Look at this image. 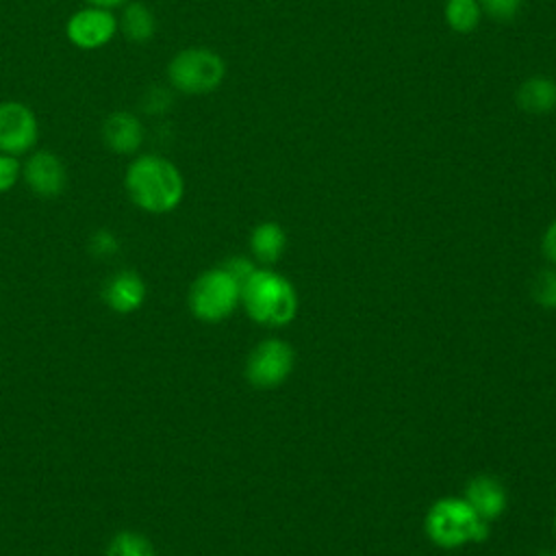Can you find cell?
Masks as SVG:
<instances>
[{"label": "cell", "instance_id": "obj_1", "mask_svg": "<svg viewBox=\"0 0 556 556\" xmlns=\"http://www.w3.org/2000/svg\"><path fill=\"white\" fill-rule=\"evenodd\" d=\"M124 187L135 206L146 213H169L185 195L180 169L161 154L135 156L124 174Z\"/></svg>", "mask_w": 556, "mask_h": 556}, {"label": "cell", "instance_id": "obj_2", "mask_svg": "<svg viewBox=\"0 0 556 556\" xmlns=\"http://www.w3.org/2000/svg\"><path fill=\"white\" fill-rule=\"evenodd\" d=\"M239 300L254 321L267 326L289 324L298 308L293 287L271 269H254L252 276L241 285Z\"/></svg>", "mask_w": 556, "mask_h": 556}, {"label": "cell", "instance_id": "obj_3", "mask_svg": "<svg viewBox=\"0 0 556 556\" xmlns=\"http://www.w3.org/2000/svg\"><path fill=\"white\" fill-rule=\"evenodd\" d=\"M224 76L226 63L211 48H182L167 63L169 87L187 96H204L215 91Z\"/></svg>", "mask_w": 556, "mask_h": 556}, {"label": "cell", "instance_id": "obj_4", "mask_svg": "<svg viewBox=\"0 0 556 556\" xmlns=\"http://www.w3.org/2000/svg\"><path fill=\"white\" fill-rule=\"evenodd\" d=\"M426 532L441 547H458L471 541H482L489 534V526L465 500L445 497L428 510Z\"/></svg>", "mask_w": 556, "mask_h": 556}, {"label": "cell", "instance_id": "obj_5", "mask_svg": "<svg viewBox=\"0 0 556 556\" xmlns=\"http://www.w3.org/2000/svg\"><path fill=\"white\" fill-rule=\"evenodd\" d=\"M241 298L239 282L222 267L202 274L189 293V306L202 321H219L228 317Z\"/></svg>", "mask_w": 556, "mask_h": 556}, {"label": "cell", "instance_id": "obj_6", "mask_svg": "<svg viewBox=\"0 0 556 556\" xmlns=\"http://www.w3.org/2000/svg\"><path fill=\"white\" fill-rule=\"evenodd\" d=\"M119 33V20L111 9L85 4L65 22V37L78 50H100Z\"/></svg>", "mask_w": 556, "mask_h": 556}, {"label": "cell", "instance_id": "obj_7", "mask_svg": "<svg viewBox=\"0 0 556 556\" xmlns=\"http://www.w3.org/2000/svg\"><path fill=\"white\" fill-rule=\"evenodd\" d=\"M39 139V119L35 111L20 100L0 102V152L20 156L33 152Z\"/></svg>", "mask_w": 556, "mask_h": 556}, {"label": "cell", "instance_id": "obj_8", "mask_svg": "<svg viewBox=\"0 0 556 556\" xmlns=\"http://www.w3.org/2000/svg\"><path fill=\"white\" fill-rule=\"evenodd\" d=\"M293 367V350L280 339H267L258 343L248 363L245 376L256 387H276L291 374Z\"/></svg>", "mask_w": 556, "mask_h": 556}, {"label": "cell", "instance_id": "obj_9", "mask_svg": "<svg viewBox=\"0 0 556 556\" xmlns=\"http://www.w3.org/2000/svg\"><path fill=\"white\" fill-rule=\"evenodd\" d=\"M22 178L39 198H56L67 185L63 161L50 150H35L22 163Z\"/></svg>", "mask_w": 556, "mask_h": 556}, {"label": "cell", "instance_id": "obj_10", "mask_svg": "<svg viewBox=\"0 0 556 556\" xmlns=\"http://www.w3.org/2000/svg\"><path fill=\"white\" fill-rule=\"evenodd\" d=\"M100 135L111 152L119 156H132L146 141V126L132 111H113L104 117Z\"/></svg>", "mask_w": 556, "mask_h": 556}, {"label": "cell", "instance_id": "obj_11", "mask_svg": "<svg viewBox=\"0 0 556 556\" xmlns=\"http://www.w3.org/2000/svg\"><path fill=\"white\" fill-rule=\"evenodd\" d=\"M465 502L473 508V513L484 519H497L506 508V491L504 486L491 476L473 478L465 489Z\"/></svg>", "mask_w": 556, "mask_h": 556}, {"label": "cell", "instance_id": "obj_12", "mask_svg": "<svg viewBox=\"0 0 556 556\" xmlns=\"http://www.w3.org/2000/svg\"><path fill=\"white\" fill-rule=\"evenodd\" d=\"M146 295L143 280L135 271L115 274L104 287L106 304L117 313H130L141 306Z\"/></svg>", "mask_w": 556, "mask_h": 556}, {"label": "cell", "instance_id": "obj_13", "mask_svg": "<svg viewBox=\"0 0 556 556\" xmlns=\"http://www.w3.org/2000/svg\"><path fill=\"white\" fill-rule=\"evenodd\" d=\"M117 20H119L122 35L132 43H148L156 35V26H159L156 15L141 0L126 2Z\"/></svg>", "mask_w": 556, "mask_h": 556}, {"label": "cell", "instance_id": "obj_14", "mask_svg": "<svg viewBox=\"0 0 556 556\" xmlns=\"http://www.w3.org/2000/svg\"><path fill=\"white\" fill-rule=\"evenodd\" d=\"M517 102L528 113H547L556 106V83L549 78H530L519 87Z\"/></svg>", "mask_w": 556, "mask_h": 556}, {"label": "cell", "instance_id": "obj_15", "mask_svg": "<svg viewBox=\"0 0 556 556\" xmlns=\"http://www.w3.org/2000/svg\"><path fill=\"white\" fill-rule=\"evenodd\" d=\"M285 243H287L285 230L278 224H274V222H265V224L256 226L252 237H250L252 252L263 263L278 261L282 250H285Z\"/></svg>", "mask_w": 556, "mask_h": 556}, {"label": "cell", "instance_id": "obj_16", "mask_svg": "<svg viewBox=\"0 0 556 556\" xmlns=\"http://www.w3.org/2000/svg\"><path fill=\"white\" fill-rule=\"evenodd\" d=\"M445 17L454 30L469 33L480 20V7L476 0H450L445 7Z\"/></svg>", "mask_w": 556, "mask_h": 556}, {"label": "cell", "instance_id": "obj_17", "mask_svg": "<svg viewBox=\"0 0 556 556\" xmlns=\"http://www.w3.org/2000/svg\"><path fill=\"white\" fill-rule=\"evenodd\" d=\"M106 556H154V547L137 532H119L111 541Z\"/></svg>", "mask_w": 556, "mask_h": 556}, {"label": "cell", "instance_id": "obj_18", "mask_svg": "<svg viewBox=\"0 0 556 556\" xmlns=\"http://www.w3.org/2000/svg\"><path fill=\"white\" fill-rule=\"evenodd\" d=\"M139 106L146 115H161L172 106V93L161 85H152L141 93Z\"/></svg>", "mask_w": 556, "mask_h": 556}, {"label": "cell", "instance_id": "obj_19", "mask_svg": "<svg viewBox=\"0 0 556 556\" xmlns=\"http://www.w3.org/2000/svg\"><path fill=\"white\" fill-rule=\"evenodd\" d=\"M534 300L545 308H556V269H543L532 282Z\"/></svg>", "mask_w": 556, "mask_h": 556}, {"label": "cell", "instance_id": "obj_20", "mask_svg": "<svg viewBox=\"0 0 556 556\" xmlns=\"http://www.w3.org/2000/svg\"><path fill=\"white\" fill-rule=\"evenodd\" d=\"M22 178V163L17 156L0 152V193L11 191Z\"/></svg>", "mask_w": 556, "mask_h": 556}, {"label": "cell", "instance_id": "obj_21", "mask_svg": "<svg viewBox=\"0 0 556 556\" xmlns=\"http://www.w3.org/2000/svg\"><path fill=\"white\" fill-rule=\"evenodd\" d=\"M89 248L96 256H111L117 252V239L113 232L109 230H98L93 232V237L89 239Z\"/></svg>", "mask_w": 556, "mask_h": 556}, {"label": "cell", "instance_id": "obj_22", "mask_svg": "<svg viewBox=\"0 0 556 556\" xmlns=\"http://www.w3.org/2000/svg\"><path fill=\"white\" fill-rule=\"evenodd\" d=\"M224 269L239 282V287L252 276V271L256 269L248 258H241V256H237V258H230L226 265H224Z\"/></svg>", "mask_w": 556, "mask_h": 556}, {"label": "cell", "instance_id": "obj_23", "mask_svg": "<svg viewBox=\"0 0 556 556\" xmlns=\"http://www.w3.org/2000/svg\"><path fill=\"white\" fill-rule=\"evenodd\" d=\"M482 2L491 15L500 17V20H508L517 13L521 0H482Z\"/></svg>", "mask_w": 556, "mask_h": 556}, {"label": "cell", "instance_id": "obj_24", "mask_svg": "<svg viewBox=\"0 0 556 556\" xmlns=\"http://www.w3.org/2000/svg\"><path fill=\"white\" fill-rule=\"evenodd\" d=\"M543 252L549 261L556 263V222L547 228V232L543 237Z\"/></svg>", "mask_w": 556, "mask_h": 556}, {"label": "cell", "instance_id": "obj_25", "mask_svg": "<svg viewBox=\"0 0 556 556\" xmlns=\"http://www.w3.org/2000/svg\"><path fill=\"white\" fill-rule=\"evenodd\" d=\"M128 0H85V4H91V7H102V9H117V7H124Z\"/></svg>", "mask_w": 556, "mask_h": 556}, {"label": "cell", "instance_id": "obj_26", "mask_svg": "<svg viewBox=\"0 0 556 556\" xmlns=\"http://www.w3.org/2000/svg\"><path fill=\"white\" fill-rule=\"evenodd\" d=\"M539 556H556V554H552V552H543V554H539Z\"/></svg>", "mask_w": 556, "mask_h": 556}, {"label": "cell", "instance_id": "obj_27", "mask_svg": "<svg viewBox=\"0 0 556 556\" xmlns=\"http://www.w3.org/2000/svg\"><path fill=\"white\" fill-rule=\"evenodd\" d=\"M554 528H556V521H554Z\"/></svg>", "mask_w": 556, "mask_h": 556}]
</instances>
